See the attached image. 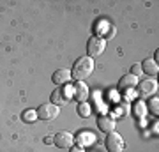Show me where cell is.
<instances>
[{
  "instance_id": "6da1fadb",
  "label": "cell",
  "mask_w": 159,
  "mask_h": 152,
  "mask_svg": "<svg viewBox=\"0 0 159 152\" xmlns=\"http://www.w3.org/2000/svg\"><path fill=\"white\" fill-rule=\"evenodd\" d=\"M92 71H94V58L85 55V57H80L74 62L73 69H71V76L74 80H78V81H83L92 74Z\"/></svg>"
},
{
  "instance_id": "7a4b0ae2",
  "label": "cell",
  "mask_w": 159,
  "mask_h": 152,
  "mask_svg": "<svg viewBox=\"0 0 159 152\" xmlns=\"http://www.w3.org/2000/svg\"><path fill=\"white\" fill-rule=\"evenodd\" d=\"M104 48H106V39L102 35H92L89 43H87V53H89L90 58L99 57L104 51Z\"/></svg>"
},
{
  "instance_id": "3957f363",
  "label": "cell",
  "mask_w": 159,
  "mask_h": 152,
  "mask_svg": "<svg viewBox=\"0 0 159 152\" xmlns=\"http://www.w3.org/2000/svg\"><path fill=\"white\" fill-rule=\"evenodd\" d=\"M35 113H37V118H41V120H53L60 113V108L53 103H44L35 110Z\"/></svg>"
},
{
  "instance_id": "277c9868",
  "label": "cell",
  "mask_w": 159,
  "mask_h": 152,
  "mask_svg": "<svg viewBox=\"0 0 159 152\" xmlns=\"http://www.w3.org/2000/svg\"><path fill=\"white\" fill-rule=\"evenodd\" d=\"M104 145L108 149V152H122L124 149V138L119 135V133H110L106 136V140H104Z\"/></svg>"
},
{
  "instance_id": "5b68a950",
  "label": "cell",
  "mask_w": 159,
  "mask_h": 152,
  "mask_svg": "<svg viewBox=\"0 0 159 152\" xmlns=\"http://www.w3.org/2000/svg\"><path fill=\"white\" fill-rule=\"evenodd\" d=\"M53 143L58 147V149H71L74 143V136L67 131H60L53 136Z\"/></svg>"
},
{
  "instance_id": "8992f818",
  "label": "cell",
  "mask_w": 159,
  "mask_h": 152,
  "mask_svg": "<svg viewBox=\"0 0 159 152\" xmlns=\"http://www.w3.org/2000/svg\"><path fill=\"white\" fill-rule=\"evenodd\" d=\"M138 90H140V96H152L157 90V81L152 78L142 80V81H138Z\"/></svg>"
},
{
  "instance_id": "52a82bcc",
  "label": "cell",
  "mask_w": 159,
  "mask_h": 152,
  "mask_svg": "<svg viewBox=\"0 0 159 152\" xmlns=\"http://www.w3.org/2000/svg\"><path fill=\"white\" fill-rule=\"evenodd\" d=\"M97 127H99V131L110 135V133L115 131V120L111 117H108V115H101V117L97 118Z\"/></svg>"
},
{
  "instance_id": "ba28073f",
  "label": "cell",
  "mask_w": 159,
  "mask_h": 152,
  "mask_svg": "<svg viewBox=\"0 0 159 152\" xmlns=\"http://www.w3.org/2000/svg\"><path fill=\"white\" fill-rule=\"evenodd\" d=\"M71 78H73V76H71V71H69V69H58V71H55L53 76H51L53 83L57 85V87H62V85L69 83Z\"/></svg>"
},
{
  "instance_id": "9c48e42d",
  "label": "cell",
  "mask_w": 159,
  "mask_h": 152,
  "mask_svg": "<svg viewBox=\"0 0 159 152\" xmlns=\"http://www.w3.org/2000/svg\"><path fill=\"white\" fill-rule=\"evenodd\" d=\"M73 97L74 99H78L80 103H85L87 99H89V87L85 85V81H78V83L74 85Z\"/></svg>"
},
{
  "instance_id": "30bf717a",
  "label": "cell",
  "mask_w": 159,
  "mask_h": 152,
  "mask_svg": "<svg viewBox=\"0 0 159 152\" xmlns=\"http://www.w3.org/2000/svg\"><path fill=\"white\" fill-rule=\"evenodd\" d=\"M138 85V78L136 76H133V74H124L122 78L119 80V89L120 90H131V89H134Z\"/></svg>"
},
{
  "instance_id": "8fae6325",
  "label": "cell",
  "mask_w": 159,
  "mask_h": 152,
  "mask_svg": "<svg viewBox=\"0 0 159 152\" xmlns=\"http://www.w3.org/2000/svg\"><path fill=\"white\" fill-rule=\"evenodd\" d=\"M69 90L67 89H62V87H58V89H55V92L51 94V101H53V104H64V103H67L69 101Z\"/></svg>"
},
{
  "instance_id": "7c38bea8",
  "label": "cell",
  "mask_w": 159,
  "mask_h": 152,
  "mask_svg": "<svg viewBox=\"0 0 159 152\" xmlns=\"http://www.w3.org/2000/svg\"><path fill=\"white\" fill-rule=\"evenodd\" d=\"M140 66H142V71L147 73L148 76H156V74H157V62H156L154 58H145Z\"/></svg>"
},
{
  "instance_id": "4fadbf2b",
  "label": "cell",
  "mask_w": 159,
  "mask_h": 152,
  "mask_svg": "<svg viewBox=\"0 0 159 152\" xmlns=\"http://www.w3.org/2000/svg\"><path fill=\"white\" fill-rule=\"evenodd\" d=\"M74 140L78 141V147H85L89 143H94V135L89 131H81L78 136H74Z\"/></svg>"
},
{
  "instance_id": "5bb4252c",
  "label": "cell",
  "mask_w": 159,
  "mask_h": 152,
  "mask_svg": "<svg viewBox=\"0 0 159 152\" xmlns=\"http://www.w3.org/2000/svg\"><path fill=\"white\" fill-rule=\"evenodd\" d=\"M90 113H92V108H90V104H89L87 101L85 103H80V104H78V115H80V117L87 118Z\"/></svg>"
},
{
  "instance_id": "9a60e30c",
  "label": "cell",
  "mask_w": 159,
  "mask_h": 152,
  "mask_svg": "<svg viewBox=\"0 0 159 152\" xmlns=\"http://www.w3.org/2000/svg\"><path fill=\"white\" fill-rule=\"evenodd\" d=\"M147 108H148V112H150V113L157 115V113H159V99H157V97H150Z\"/></svg>"
},
{
  "instance_id": "2e32d148",
  "label": "cell",
  "mask_w": 159,
  "mask_h": 152,
  "mask_svg": "<svg viewBox=\"0 0 159 152\" xmlns=\"http://www.w3.org/2000/svg\"><path fill=\"white\" fill-rule=\"evenodd\" d=\"M145 110H147V106L142 101H136V104H134V115L136 117H143L145 115Z\"/></svg>"
},
{
  "instance_id": "e0dca14e",
  "label": "cell",
  "mask_w": 159,
  "mask_h": 152,
  "mask_svg": "<svg viewBox=\"0 0 159 152\" xmlns=\"http://www.w3.org/2000/svg\"><path fill=\"white\" fill-rule=\"evenodd\" d=\"M23 120H25V122H32V120H35V118H37V113L34 112V110H27V112H23Z\"/></svg>"
},
{
  "instance_id": "ac0fdd59",
  "label": "cell",
  "mask_w": 159,
  "mask_h": 152,
  "mask_svg": "<svg viewBox=\"0 0 159 152\" xmlns=\"http://www.w3.org/2000/svg\"><path fill=\"white\" fill-rule=\"evenodd\" d=\"M129 74H133V76H140V74H142V66H140V64H133Z\"/></svg>"
},
{
  "instance_id": "d6986e66",
  "label": "cell",
  "mask_w": 159,
  "mask_h": 152,
  "mask_svg": "<svg viewBox=\"0 0 159 152\" xmlns=\"http://www.w3.org/2000/svg\"><path fill=\"white\" fill-rule=\"evenodd\" d=\"M71 152H85V150H83V147L76 145V147H71Z\"/></svg>"
},
{
  "instance_id": "ffe728a7",
  "label": "cell",
  "mask_w": 159,
  "mask_h": 152,
  "mask_svg": "<svg viewBox=\"0 0 159 152\" xmlns=\"http://www.w3.org/2000/svg\"><path fill=\"white\" fill-rule=\"evenodd\" d=\"M44 143L51 145V143H53V136H46V138H44Z\"/></svg>"
}]
</instances>
